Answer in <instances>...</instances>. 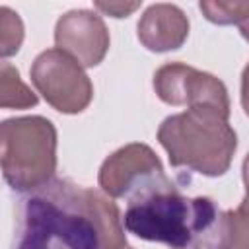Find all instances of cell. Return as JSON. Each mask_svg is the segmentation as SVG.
I'll return each mask as SVG.
<instances>
[{
  "label": "cell",
  "mask_w": 249,
  "mask_h": 249,
  "mask_svg": "<svg viewBox=\"0 0 249 249\" xmlns=\"http://www.w3.org/2000/svg\"><path fill=\"white\" fill-rule=\"evenodd\" d=\"M142 2H95V8L103 14H109L113 18H126L128 14H132L134 10L140 8Z\"/></svg>",
  "instance_id": "15"
},
{
  "label": "cell",
  "mask_w": 249,
  "mask_h": 249,
  "mask_svg": "<svg viewBox=\"0 0 249 249\" xmlns=\"http://www.w3.org/2000/svg\"><path fill=\"white\" fill-rule=\"evenodd\" d=\"M128 245L121 210L103 191L53 179L19 208L14 249H121Z\"/></svg>",
  "instance_id": "1"
},
{
  "label": "cell",
  "mask_w": 249,
  "mask_h": 249,
  "mask_svg": "<svg viewBox=\"0 0 249 249\" xmlns=\"http://www.w3.org/2000/svg\"><path fill=\"white\" fill-rule=\"evenodd\" d=\"M241 107L249 117V62L241 72Z\"/></svg>",
  "instance_id": "16"
},
{
  "label": "cell",
  "mask_w": 249,
  "mask_h": 249,
  "mask_svg": "<svg viewBox=\"0 0 249 249\" xmlns=\"http://www.w3.org/2000/svg\"><path fill=\"white\" fill-rule=\"evenodd\" d=\"M23 41V23L16 12L2 6L0 8V54L12 56L19 51Z\"/></svg>",
  "instance_id": "14"
},
{
  "label": "cell",
  "mask_w": 249,
  "mask_h": 249,
  "mask_svg": "<svg viewBox=\"0 0 249 249\" xmlns=\"http://www.w3.org/2000/svg\"><path fill=\"white\" fill-rule=\"evenodd\" d=\"M0 163L6 183L19 193H33L54 179L56 128L41 117H14L0 126Z\"/></svg>",
  "instance_id": "3"
},
{
  "label": "cell",
  "mask_w": 249,
  "mask_h": 249,
  "mask_svg": "<svg viewBox=\"0 0 249 249\" xmlns=\"http://www.w3.org/2000/svg\"><path fill=\"white\" fill-rule=\"evenodd\" d=\"M154 89L167 105L216 107L230 113V97L222 80L183 62H167L154 74Z\"/></svg>",
  "instance_id": "7"
},
{
  "label": "cell",
  "mask_w": 249,
  "mask_h": 249,
  "mask_svg": "<svg viewBox=\"0 0 249 249\" xmlns=\"http://www.w3.org/2000/svg\"><path fill=\"white\" fill-rule=\"evenodd\" d=\"M37 95L21 82L18 68L10 62L0 64V105L4 109H29L37 105Z\"/></svg>",
  "instance_id": "11"
},
{
  "label": "cell",
  "mask_w": 249,
  "mask_h": 249,
  "mask_svg": "<svg viewBox=\"0 0 249 249\" xmlns=\"http://www.w3.org/2000/svg\"><path fill=\"white\" fill-rule=\"evenodd\" d=\"M241 173H243V183H245V191L249 193V154L245 156L243 160V167H241Z\"/></svg>",
  "instance_id": "17"
},
{
  "label": "cell",
  "mask_w": 249,
  "mask_h": 249,
  "mask_svg": "<svg viewBox=\"0 0 249 249\" xmlns=\"http://www.w3.org/2000/svg\"><path fill=\"white\" fill-rule=\"evenodd\" d=\"M224 212L208 196L195 198V224L183 249H222Z\"/></svg>",
  "instance_id": "10"
},
{
  "label": "cell",
  "mask_w": 249,
  "mask_h": 249,
  "mask_svg": "<svg viewBox=\"0 0 249 249\" xmlns=\"http://www.w3.org/2000/svg\"><path fill=\"white\" fill-rule=\"evenodd\" d=\"M35 89L56 111L66 115L82 113L93 97V86L84 66L60 49H47L29 70Z\"/></svg>",
  "instance_id": "5"
},
{
  "label": "cell",
  "mask_w": 249,
  "mask_h": 249,
  "mask_svg": "<svg viewBox=\"0 0 249 249\" xmlns=\"http://www.w3.org/2000/svg\"><path fill=\"white\" fill-rule=\"evenodd\" d=\"M195 224V198H187L163 177L152 187L128 198L123 226L146 241H160L171 249H183Z\"/></svg>",
  "instance_id": "4"
},
{
  "label": "cell",
  "mask_w": 249,
  "mask_h": 249,
  "mask_svg": "<svg viewBox=\"0 0 249 249\" xmlns=\"http://www.w3.org/2000/svg\"><path fill=\"white\" fill-rule=\"evenodd\" d=\"M189 37V19L175 4H152L138 21L140 43L154 53L177 51Z\"/></svg>",
  "instance_id": "9"
},
{
  "label": "cell",
  "mask_w": 249,
  "mask_h": 249,
  "mask_svg": "<svg viewBox=\"0 0 249 249\" xmlns=\"http://www.w3.org/2000/svg\"><path fill=\"white\" fill-rule=\"evenodd\" d=\"M165 177L156 152L142 142H132L113 152L99 167V187L111 198H130Z\"/></svg>",
  "instance_id": "6"
},
{
  "label": "cell",
  "mask_w": 249,
  "mask_h": 249,
  "mask_svg": "<svg viewBox=\"0 0 249 249\" xmlns=\"http://www.w3.org/2000/svg\"><path fill=\"white\" fill-rule=\"evenodd\" d=\"M230 113L216 107H189L163 119L158 142L173 167H185L206 177H220L230 169L237 148V134Z\"/></svg>",
  "instance_id": "2"
},
{
  "label": "cell",
  "mask_w": 249,
  "mask_h": 249,
  "mask_svg": "<svg viewBox=\"0 0 249 249\" xmlns=\"http://www.w3.org/2000/svg\"><path fill=\"white\" fill-rule=\"evenodd\" d=\"M204 18L218 25H237L243 39L249 41V0L239 2H200Z\"/></svg>",
  "instance_id": "12"
},
{
  "label": "cell",
  "mask_w": 249,
  "mask_h": 249,
  "mask_svg": "<svg viewBox=\"0 0 249 249\" xmlns=\"http://www.w3.org/2000/svg\"><path fill=\"white\" fill-rule=\"evenodd\" d=\"M54 43L56 49L70 54L84 68H93L105 58L111 39L99 14L91 10H70L56 21Z\"/></svg>",
  "instance_id": "8"
},
{
  "label": "cell",
  "mask_w": 249,
  "mask_h": 249,
  "mask_svg": "<svg viewBox=\"0 0 249 249\" xmlns=\"http://www.w3.org/2000/svg\"><path fill=\"white\" fill-rule=\"evenodd\" d=\"M222 249H249V193L235 210L224 212Z\"/></svg>",
  "instance_id": "13"
},
{
  "label": "cell",
  "mask_w": 249,
  "mask_h": 249,
  "mask_svg": "<svg viewBox=\"0 0 249 249\" xmlns=\"http://www.w3.org/2000/svg\"><path fill=\"white\" fill-rule=\"evenodd\" d=\"M121 249H134V247H130V245H124V247H121Z\"/></svg>",
  "instance_id": "18"
}]
</instances>
